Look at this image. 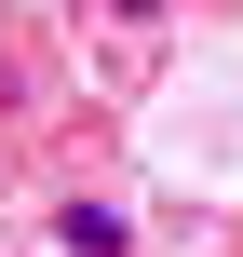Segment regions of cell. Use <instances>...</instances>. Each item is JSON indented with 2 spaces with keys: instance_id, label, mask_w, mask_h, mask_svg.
<instances>
[{
  "instance_id": "cell-1",
  "label": "cell",
  "mask_w": 243,
  "mask_h": 257,
  "mask_svg": "<svg viewBox=\"0 0 243 257\" xmlns=\"http://www.w3.org/2000/svg\"><path fill=\"white\" fill-rule=\"evenodd\" d=\"M54 244H68V257H122V203H68Z\"/></svg>"
}]
</instances>
